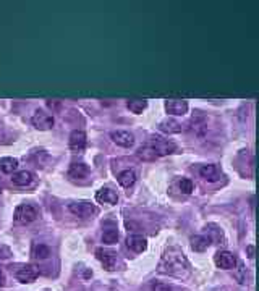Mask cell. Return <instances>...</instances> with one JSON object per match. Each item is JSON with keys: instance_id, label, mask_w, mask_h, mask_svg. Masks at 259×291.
I'll return each mask as SVG.
<instances>
[{"instance_id": "obj_1", "label": "cell", "mask_w": 259, "mask_h": 291, "mask_svg": "<svg viewBox=\"0 0 259 291\" xmlns=\"http://www.w3.org/2000/svg\"><path fill=\"white\" fill-rule=\"evenodd\" d=\"M159 273H166L170 277L176 278H186L190 275L191 267L190 262L185 257L183 251L178 246H170L162 254V259L157 267Z\"/></svg>"}, {"instance_id": "obj_2", "label": "cell", "mask_w": 259, "mask_h": 291, "mask_svg": "<svg viewBox=\"0 0 259 291\" xmlns=\"http://www.w3.org/2000/svg\"><path fill=\"white\" fill-rule=\"evenodd\" d=\"M149 147L154 150L157 157L161 155H169V154H173L176 150V144L169 141L166 138H161V136H152L148 143Z\"/></svg>"}, {"instance_id": "obj_3", "label": "cell", "mask_w": 259, "mask_h": 291, "mask_svg": "<svg viewBox=\"0 0 259 291\" xmlns=\"http://www.w3.org/2000/svg\"><path fill=\"white\" fill-rule=\"evenodd\" d=\"M38 217V209L33 206V204H21L15 209V222L20 223V225H28L34 222Z\"/></svg>"}, {"instance_id": "obj_4", "label": "cell", "mask_w": 259, "mask_h": 291, "mask_svg": "<svg viewBox=\"0 0 259 291\" xmlns=\"http://www.w3.org/2000/svg\"><path fill=\"white\" fill-rule=\"evenodd\" d=\"M39 275H41L39 267L33 264H23L15 269V278L21 283H31L34 280H38Z\"/></svg>"}, {"instance_id": "obj_5", "label": "cell", "mask_w": 259, "mask_h": 291, "mask_svg": "<svg viewBox=\"0 0 259 291\" xmlns=\"http://www.w3.org/2000/svg\"><path fill=\"white\" fill-rule=\"evenodd\" d=\"M70 209V212L75 214L76 217H80V218H89V217H94V215H97L99 214V209L94 206V204L91 202H72L68 206Z\"/></svg>"}, {"instance_id": "obj_6", "label": "cell", "mask_w": 259, "mask_h": 291, "mask_svg": "<svg viewBox=\"0 0 259 291\" xmlns=\"http://www.w3.org/2000/svg\"><path fill=\"white\" fill-rule=\"evenodd\" d=\"M33 125L34 128H38L39 131H49L54 126V118L52 115L44 109H38L33 115Z\"/></svg>"}, {"instance_id": "obj_7", "label": "cell", "mask_w": 259, "mask_h": 291, "mask_svg": "<svg viewBox=\"0 0 259 291\" xmlns=\"http://www.w3.org/2000/svg\"><path fill=\"white\" fill-rule=\"evenodd\" d=\"M96 257L102 262L104 269H114L115 267V262H117V253L114 249H109V248H97L96 249Z\"/></svg>"}, {"instance_id": "obj_8", "label": "cell", "mask_w": 259, "mask_h": 291, "mask_svg": "<svg viewBox=\"0 0 259 291\" xmlns=\"http://www.w3.org/2000/svg\"><path fill=\"white\" fill-rule=\"evenodd\" d=\"M214 262H216V265L219 267V269L232 270V269H235V265H237V257H235V255L232 253H228V251H219L216 254Z\"/></svg>"}, {"instance_id": "obj_9", "label": "cell", "mask_w": 259, "mask_h": 291, "mask_svg": "<svg viewBox=\"0 0 259 291\" xmlns=\"http://www.w3.org/2000/svg\"><path fill=\"white\" fill-rule=\"evenodd\" d=\"M68 146L73 152H81V150H85L87 146L86 135L80 130L72 131V135H70V139H68Z\"/></svg>"}, {"instance_id": "obj_10", "label": "cell", "mask_w": 259, "mask_h": 291, "mask_svg": "<svg viewBox=\"0 0 259 291\" xmlns=\"http://www.w3.org/2000/svg\"><path fill=\"white\" fill-rule=\"evenodd\" d=\"M166 110L170 115H185L188 112V102L183 99H169L166 102Z\"/></svg>"}, {"instance_id": "obj_11", "label": "cell", "mask_w": 259, "mask_h": 291, "mask_svg": "<svg viewBox=\"0 0 259 291\" xmlns=\"http://www.w3.org/2000/svg\"><path fill=\"white\" fill-rule=\"evenodd\" d=\"M125 243H127V248L133 253H143L146 251V248H148V241L141 235H130Z\"/></svg>"}, {"instance_id": "obj_12", "label": "cell", "mask_w": 259, "mask_h": 291, "mask_svg": "<svg viewBox=\"0 0 259 291\" xmlns=\"http://www.w3.org/2000/svg\"><path fill=\"white\" fill-rule=\"evenodd\" d=\"M110 138H112V141H114L115 144L122 146V147H131V146L134 144V136L128 131H122V130L114 131L110 135Z\"/></svg>"}, {"instance_id": "obj_13", "label": "cell", "mask_w": 259, "mask_h": 291, "mask_svg": "<svg viewBox=\"0 0 259 291\" xmlns=\"http://www.w3.org/2000/svg\"><path fill=\"white\" fill-rule=\"evenodd\" d=\"M91 168L86 164H81V162H76V164H72L68 168V175L75 180H83L86 177H89Z\"/></svg>"}, {"instance_id": "obj_14", "label": "cell", "mask_w": 259, "mask_h": 291, "mask_svg": "<svg viewBox=\"0 0 259 291\" xmlns=\"http://www.w3.org/2000/svg\"><path fill=\"white\" fill-rule=\"evenodd\" d=\"M96 199L102 204H115L119 201V196L112 188H101L96 193Z\"/></svg>"}, {"instance_id": "obj_15", "label": "cell", "mask_w": 259, "mask_h": 291, "mask_svg": "<svg viewBox=\"0 0 259 291\" xmlns=\"http://www.w3.org/2000/svg\"><path fill=\"white\" fill-rule=\"evenodd\" d=\"M199 173H201V177L206 178L208 182H216V180H219V168H217V165L214 164H209V165H203L201 168H199Z\"/></svg>"}, {"instance_id": "obj_16", "label": "cell", "mask_w": 259, "mask_h": 291, "mask_svg": "<svg viewBox=\"0 0 259 291\" xmlns=\"http://www.w3.org/2000/svg\"><path fill=\"white\" fill-rule=\"evenodd\" d=\"M33 178H34V177H33L31 172L21 170V172L13 173V177H11V182H13L16 186H28V184H31Z\"/></svg>"}, {"instance_id": "obj_17", "label": "cell", "mask_w": 259, "mask_h": 291, "mask_svg": "<svg viewBox=\"0 0 259 291\" xmlns=\"http://www.w3.org/2000/svg\"><path fill=\"white\" fill-rule=\"evenodd\" d=\"M211 246V240L208 236H204V235H196V236H193L191 238V248L194 249V251H198V253H203L206 251Z\"/></svg>"}, {"instance_id": "obj_18", "label": "cell", "mask_w": 259, "mask_h": 291, "mask_svg": "<svg viewBox=\"0 0 259 291\" xmlns=\"http://www.w3.org/2000/svg\"><path fill=\"white\" fill-rule=\"evenodd\" d=\"M16 168H18V160L13 159V157H5V159H0V172L2 173H15Z\"/></svg>"}, {"instance_id": "obj_19", "label": "cell", "mask_w": 259, "mask_h": 291, "mask_svg": "<svg viewBox=\"0 0 259 291\" xmlns=\"http://www.w3.org/2000/svg\"><path fill=\"white\" fill-rule=\"evenodd\" d=\"M134 182H136V175L133 170H123L122 173H119V183L123 188H130L134 184Z\"/></svg>"}, {"instance_id": "obj_20", "label": "cell", "mask_w": 259, "mask_h": 291, "mask_svg": "<svg viewBox=\"0 0 259 291\" xmlns=\"http://www.w3.org/2000/svg\"><path fill=\"white\" fill-rule=\"evenodd\" d=\"M159 128H161V131L169 133V135H173V133L181 131V125L175 120H164L162 123L159 125Z\"/></svg>"}, {"instance_id": "obj_21", "label": "cell", "mask_w": 259, "mask_h": 291, "mask_svg": "<svg viewBox=\"0 0 259 291\" xmlns=\"http://www.w3.org/2000/svg\"><path fill=\"white\" fill-rule=\"evenodd\" d=\"M146 107H148V101H144V99H131V101H128V109L133 113H141Z\"/></svg>"}, {"instance_id": "obj_22", "label": "cell", "mask_w": 259, "mask_h": 291, "mask_svg": "<svg viewBox=\"0 0 259 291\" xmlns=\"http://www.w3.org/2000/svg\"><path fill=\"white\" fill-rule=\"evenodd\" d=\"M206 231H208V238L211 240V243H216V241L223 240L222 231H220V228L217 225H208V226H206Z\"/></svg>"}, {"instance_id": "obj_23", "label": "cell", "mask_w": 259, "mask_h": 291, "mask_svg": "<svg viewBox=\"0 0 259 291\" xmlns=\"http://www.w3.org/2000/svg\"><path fill=\"white\" fill-rule=\"evenodd\" d=\"M33 254H34V257L39 259V260H43V259H47L50 255V249L49 246H45V244H36L33 249Z\"/></svg>"}, {"instance_id": "obj_24", "label": "cell", "mask_w": 259, "mask_h": 291, "mask_svg": "<svg viewBox=\"0 0 259 291\" xmlns=\"http://www.w3.org/2000/svg\"><path fill=\"white\" fill-rule=\"evenodd\" d=\"M102 241L105 244H115L117 241H119V231H117L115 228H107L102 235Z\"/></svg>"}, {"instance_id": "obj_25", "label": "cell", "mask_w": 259, "mask_h": 291, "mask_svg": "<svg viewBox=\"0 0 259 291\" xmlns=\"http://www.w3.org/2000/svg\"><path fill=\"white\" fill-rule=\"evenodd\" d=\"M138 155H139V159H143V160H156L157 159L156 152L149 147L148 144L143 146V147L138 150Z\"/></svg>"}, {"instance_id": "obj_26", "label": "cell", "mask_w": 259, "mask_h": 291, "mask_svg": "<svg viewBox=\"0 0 259 291\" xmlns=\"http://www.w3.org/2000/svg\"><path fill=\"white\" fill-rule=\"evenodd\" d=\"M178 188L180 191L183 194H191L193 193V188H194V184L191 180H188V178H181L180 180V183H178Z\"/></svg>"}, {"instance_id": "obj_27", "label": "cell", "mask_w": 259, "mask_h": 291, "mask_svg": "<svg viewBox=\"0 0 259 291\" xmlns=\"http://www.w3.org/2000/svg\"><path fill=\"white\" fill-rule=\"evenodd\" d=\"M152 291H172V287H169L167 283L154 282L152 283Z\"/></svg>"}, {"instance_id": "obj_28", "label": "cell", "mask_w": 259, "mask_h": 291, "mask_svg": "<svg viewBox=\"0 0 259 291\" xmlns=\"http://www.w3.org/2000/svg\"><path fill=\"white\" fill-rule=\"evenodd\" d=\"M3 283H5V277H3L2 270H0V287H3Z\"/></svg>"}, {"instance_id": "obj_29", "label": "cell", "mask_w": 259, "mask_h": 291, "mask_svg": "<svg viewBox=\"0 0 259 291\" xmlns=\"http://www.w3.org/2000/svg\"><path fill=\"white\" fill-rule=\"evenodd\" d=\"M248 253H250V257H253V254H255V253H253V246L248 248Z\"/></svg>"}]
</instances>
